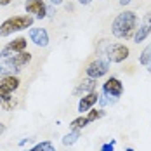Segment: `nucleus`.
<instances>
[{
	"label": "nucleus",
	"instance_id": "obj_1",
	"mask_svg": "<svg viewBox=\"0 0 151 151\" xmlns=\"http://www.w3.org/2000/svg\"><path fill=\"white\" fill-rule=\"evenodd\" d=\"M137 28V16L132 11H123L115 17L113 24H111V33L116 37V38H132L134 37V31Z\"/></svg>",
	"mask_w": 151,
	"mask_h": 151
},
{
	"label": "nucleus",
	"instance_id": "obj_2",
	"mask_svg": "<svg viewBox=\"0 0 151 151\" xmlns=\"http://www.w3.org/2000/svg\"><path fill=\"white\" fill-rule=\"evenodd\" d=\"M33 21H35V17L30 16V14L12 16V17L5 19V21L0 24V37H9V35H12L14 31L28 30V28L33 26Z\"/></svg>",
	"mask_w": 151,
	"mask_h": 151
},
{
	"label": "nucleus",
	"instance_id": "obj_3",
	"mask_svg": "<svg viewBox=\"0 0 151 151\" xmlns=\"http://www.w3.org/2000/svg\"><path fill=\"white\" fill-rule=\"evenodd\" d=\"M129 54H130L129 47L123 44H111L106 47V59L109 63H123L129 58Z\"/></svg>",
	"mask_w": 151,
	"mask_h": 151
},
{
	"label": "nucleus",
	"instance_id": "obj_4",
	"mask_svg": "<svg viewBox=\"0 0 151 151\" xmlns=\"http://www.w3.org/2000/svg\"><path fill=\"white\" fill-rule=\"evenodd\" d=\"M108 71H109V61L103 59V58H97L96 61H92L91 64L87 66V70H85L87 76L89 78H96V80L108 75Z\"/></svg>",
	"mask_w": 151,
	"mask_h": 151
},
{
	"label": "nucleus",
	"instance_id": "obj_5",
	"mask_svg": "<svg viewBox=\"0 0 151 151\" xmlns=\"http://www.w3.org/2000/svg\"><path fill=\"white\" fill-rule=\"evenodd\" d=\"M151 33V12L142 17V21H141V24H139V28H136L134 31V42L136 44H141V42H144L146 38H148V35Z\"/></svg>",
	"mask_w": 151,
	"mask_h": 151
},
{
	"label": "nucleus",
	"instance_id": "obj_6",
	"mask_svg": "<svg viewBox=\"0 0 151 151\" xmlns=\"http://www.w3.org/2000/svg\"><path fill=\"white\" fill-rule=\"evenodd\" d=\"M24 9L28 14H35L37 19H44L47 16V5L44 0H26Z\"/></svg>",
	"mask_w": 151,
	"mask_h": 151
},
{
	"label": "nucleus",
	"instance_id": "obj_7",
	"mask_svg": "<svg viewBox=\"0 0 151 151\" xmlns=\"http://www.w3.org/2000/svg\"><path fill=\"white\" fill-rule=\"evenodd\" d=\"M103 92L108 96H113V97H120L123 94V83H122L120 78L116 76H109L103 83Z\"/></svg>",
	"mask_w": 151,
	"mask_h": 151
},
{
	"label": "nucleus",
	"instance_id": "obj_8",
	"mask_svg": "<svg viewBox=\"0 0 151 151\" xmlns=\"http://www.w3.org/2000/svg\"><path fill=\"white\" fill-rule=\"evenodd\" d=\"M30 40L37 47H47L49 45V33L45 28H30L28 31Z\"/></svg>",
	"mask_w": 151,
	"mask_h": 151
},
{
	"label": "nucleus",
	"instance_id": "obj_9",
	"mask_svg": "<svg viewBox=\"0 0 151 151\" xmlns=\"http://www.w3.org/2000/svg\"><path fill=\"white\" fill-rule=\"evenodd\" d=\"M97 99H99V92L97 91L89 92V94L82 96V97H80V103H78V113L83 115V113H87L89 109H92L94 104L97 103Z\"/></svg>",
	"mask_w": 151,
	"mask_h": 151
},
{
	"label": "nucleus",
	"instance_id": "obj_10",
	"mask_svg": "<svg viewBox=\"0 0 151 151\" xmlns=\"http://www.w3.org/2000/svg\"><path fill=\"white\" fill-rule=\"evenodd\" d=\"M96 87H97V80L87 76L85 80H82V82L78 83V87L73 91V94H75V96H85V94H89V92H94Z\"/></svg>",
	"mask_w": 151,
	"mask_h": 151
},
{
	"label": "nucleus",
	"instance_id": "obj_11",
	"mask_svg": "<svg viewBox=\"0 0 151 151\" xmlns=\"http://www.w3.org/2000/svg\"><path fill=\"white\" fill-rule=\"evenodd\" d=\"M19 83H21L19 78L14 76V75H7V76H2V78H0V87H4L5 91L11 92V94L19 89Z\"/></svg>",
	"mask_w": 151,
	"mask_h": 151
},
{
	"label": "nucleus",
	"instance_id": "obj_12",
	"mask_svg": "<svg viewBox=\"0 0 151 151\" xmlns=\"http://www.w3.org/2000/svg\"><path fill=\"white\" fill-rule=\"evenodd\" d=\"M26 45H28V40H26L24 37H19V38L12 40L11 44H7V47H9L12 52H23V50H26Z\"/></svg>",
	"mask_w": 151,
	"mask_h": 151
},
{
	"label": "nucleus",
	"instance_id": "obj_13",
	"mask_svg": "<svg viewBox=\"0 0 151 151\" xmlns=\"http://www.w3.org/2000/svg\"><path fill=\"white\" fill-rule=\"evenodd\" d=\"M116 101H118V97H113V96H108V94H99V99H97V103L101 106V109H104L106 106H113L116 104Z\"/></svg>",
	"mask_w": 151,
	"mask_h": 151
},
{
	"label": "nucleus",
	"instance_id": "obj_14",
	"mask_svg": "<svg viewBox=\"0 0 151 151\" xmlns=\"http://www.w3.org/2000/svg\"><path fill=\"white\" fill-rule=\"evenodd\" d=\"M139 63H141L144 68L151 70V44L141 52V56H139Z\"/></svg>",
	"mask_w": 151,
	"mask_h": 151
},
{
	"label": "nucleus",
	"instance_id": "obj_15",
	"mask_svg": "<svg viewBox=\"0 0 151 151\" xmlns=\"http://www.w3.org/2000/svg\"><path fill=\"white\" fill-rule=\"evenodd\" d=\"M78 139H80V130H71L70 134H66L63 137V144L64 146H73Z\"/></svg>",
	"mask_w": 151,
	"mask_h": 151
},
{
	"label": "nucleus",
	"instance_id": "obj_16",
	"mask_svg": "<svg viewBox=\"0 0 151 151\" xmlns=\"http://www.w3.org/2000/svg\"><path fill=\"white\" fill-rule=\"evenodd\" d=\"M89 123H91V122L87 120V116L82 115V116H78V118H75V120L71 122L70 127H71V130H82V129H83L85 125H89Z\"/></svg>",
	"mask_w": 151,
	"mask_h": 151
},
{
	"label": "nucleus",
	"instance_id": "obj_17",
	"mask_svg": "<svg viewBox=\"0 0 151 151\" xmlns=\"http://www.w3.org/2000/svg\"><path fill=\"white\" fill-rule=\"evenodd\" d=\"M31 150L33 151H56V148H54V144L50 141H42V142L35 144Z\"/></svg>",
	"mask_w": 151,
	"mask_h": 151
},
{
	"label": "nucleus",
	"instance_id": "obj_18",
	"mask_svg": "<svg viewBox=\"0 0 151 151\" xmlns=\"http://www.w3.org/2000/svg\"><path fill=\"white\" fill-rule=\"evenodd\" d=\"M103 116H104V109H89L87 111V120L89 122H96Z\"/></svg>",
	"mask_w": 151,
	"mask_h": 151
},
{
	"label": "nucleus",
	"instance_id": "obj_19",
	"mask_svg": "<svg viewBox=\"0 0 151 151\" xmlns=\"http://www.w3.org/2000/svg\"><path fill=\"white\" fill-rule=\"evenodd\" d=\"M101 151H115V141L103 144V146H101Z\"/></svg>",
	"mask_w": 151,
	"mask_h": 151
},
{
	"label": "nucleus",
	"instance_id": "obj_20",
	"mask_svg": "<svg viewBox=\"0 0 151 151\" xmlns=\"http://www.w3.org/2000/svg\"><path fill=\"white\" fill-rule=\"evenodd\" d=\"M0 99H2V101H7V99H11V92H7L4 87H0Z\"/></svg>",
	"mask_w": 151,
	"mask_h": 151
},
{
	"label": "nucleus",
	"instance_id": "obj_21",
	"mask_svg": "<svg viewBox=\"0 0 151 151\" xmlns=\"http://www.w3.org/2000/svg\"><path fill=\"white\" fill-rule=\"evenodd\" d=\"M11 2H12V0H0V5H2V7H5V5H9Z\"/></svg>",
	"mask_w": 151,
	"mask_h": 151
},
{
	"label": "nucleus",
	"instance_id": "obj_22",
	"mask_svg": "<svg viewBox=\"0 0 151 151\" xmlns=\"http://www.w3.org/2000/svg\"><path fill=\"white\" fill-rule=\"evenodd\" d=\"M78 4H82V5H89V4H92V0H78Z\"/></svg>",
	"mask_w": 151,
	"mask_h": 151
},
{
	"label": "nucleus",
	"instance_id": "obj_23",
	"mask_svg": "<svg viewBox=\"0 0 151 151\" xmlns=\"http://www.w3.org/2000/svg\"><path fill=\"white\" fill-rule=\"evenodd\" d=\"M49 2H50L52 5H61V4H63V0H49Z\"/></svg>",
	"mask_w": 151,
	"mask_h": 151
},
{
	"label": "nucleus",
	"instance_id": "obj_24",
	"mask_svg": "<svg viewBox=\"0 0 151 151\" xmlns=\"http://www.w3.org/2000/svg\"><path fill=\"white\" fill-rule=\"evenodd\" d=\"M132 0H120V5H127V4H130Z\"/></svg>",
	"mask_w": 151,
	"mask_h": 151
},
{
	"label": "nucleus",
	"instance_id": "obj_25",
	"mask_svg": "<svg viewBox=\"0 0 151 151\" xmlns=\"http://www.w3.org/2000/svg\"><path fill=\"white\" fill-rule=\"evenodd\" d=\"M5 132V125L4 123H0V134H4Z\"/></svg>",
	"mask_w": 151,
	"mask_h": 151
},
{
	"label": "nucleus",
	"instance_id": "obj_26",
	"mask_svg": "<svg viewBox=\"0 0 151 151\" xmlns=\"http://www.w3.org/2000/svg\"><path fill=\"white\" fill-rule=\"evenodd\" d=\"M127 151H134V150H132V148H127Z\"/></svg>",
	"mask_w": 151,
	"mask_h": 151
},
{
	"label": "nucleus",
	"instance_id": "obj_27",
	"mask_svg": "<svg viewBox=\"0 0 151 151\" xmlns=\"http://www.w3.org/2000/svg\"><path fill=\"white\" fill-rule=\"evenodd\" d=\"M23 151H33V150H23Z\"/></svg>",
	"mask_w": 151,
	"mask_h": 151
},
{
	"label": "nucleus",
	"instance_id": "obj_28",
	"mask_svg": "<svg viewBox=\"0 0 151 151\" xmlns=\"http://www.w3.org/2000/svg\"><path fill=\"white\" fill-rule=\"evenodd\" d=\"M0 106H2V99H0Z\"/></svg>",
	"mask_w": 151,
	"mask_h": 151
}]
</instances>
